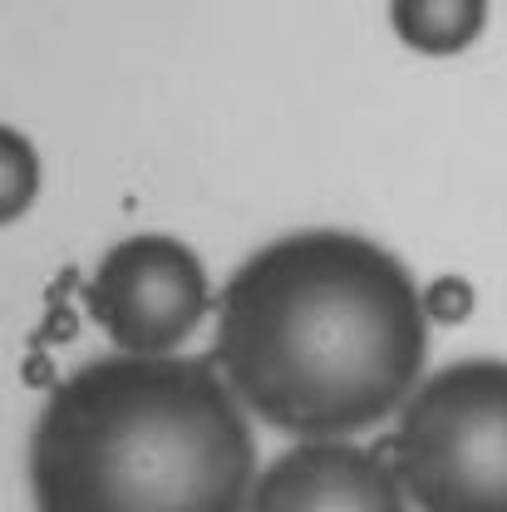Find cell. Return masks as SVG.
<instances>
[{
  "label": "cell",
  "mask_w": 507,
  "mask_h": 512,
  "mask_svg": "<svg viewBox=\"0 0 507 512\" xmlns=\"http://www.w3.org/2000/svg\"><path fill=\"white\" fill-rule=\"evenodd\" d=\"M40 197V153L20 128L0 124V227L20 222Z\"/></svg>",
  "instance_id": "cell-7"
},
{
  "label": "cell",
  "mask_w": 507,
  "mask_h": 512,
  "mask_svg": "<svg viewBox=\"0 0 507 512\" xmlns=\"http://www.w3.org/2000/svg\"><path fill=\"white\" fill-rule=\"evenodd\" d=\"M389 25L414 55L448 60V55H463L483 35L488 5L483 0H394Z\"/></svg>",
  "instance_id": "cell-6"
},
{
  "label": "cell",
  "mask_w": 507,
  "mask_h": 512,
  "mask_svg": "<svg viewBox=\"0 0 507 512\" xmlns=\"http://www.w3.org/2000/svg\"><path fill=\"white\" fill-rule=\"evenodd\" d=\"M247 512H409V498L384 453L316 439L291 444L256 473Z\"/></svg>",
  "instance_id": "cell-5"
},
{
  "label": "cell",
  "mask_w": 507,
  "mask_h": 512,
  "mask_svg": "<svg viewBox=\"0 0 507 512\" xmlns=\"http://www.w3.org/2000/svg\"><path fill=\"white\" fill-rule=\"evenodd\" d=\"M89 316L119 345V355H178V345L207 316V271L188 242L138 232L109 247L84 286Z\"/></svg>",
  "instance_id": "cell-4"
},
{
  "label": "cell",
  "mask_w": 507,
  "mask_h": 512,
  "mask_svg": "<svg viewBox=\"0 0 507 512\" xmlns=\"http://www.w3.org/2000/svg\"><path fill=\"white\" fill-rule=\"evenodd\" d=\"M429 316L404 261L345 227L256 247L217 296L212 365L261 424L316 444L355 439L409 404Z\"/></svg>",
  "instance_id": "cell-1"
},
{
  "label": "cell",
  "mask_w": 507,
  "mask_h": 512,
  "mask_svg": "<svg viewBox=\"0 0 507 512\" xmlns=\"http://www.w3.org/2000/svg\"><path fill=\"white\" fill-rule=\"evenodd\" d=\"M384 458L414 512H507V360L419 380Z\"/></svg>",
  "instance_id": "cell-3"
},
{
  "label": "cell",
  "mask_w": 507,
  "mask_h": 512,
  "mask_svg": "<svg viewBox=\"0 0 507 512\" xmlns=\"http://www.w3.org/2000/svg\"><path fill=\"white\" fill-rule=\"evenodd\" d=\"M256 473L247 409L188 355L89 360L30 434L35 512H247Z\"/></svg>",
  "instance_id": "cell-2"
},
{
  "label": "cell",
  "mask_w": 507,
  "mask_h": 512,
  "mask_svg": "<svg viewBox=\"0 0 507 512\" xmlns=\"http://www.w3.org/2000/svg\"><path fill=\"white\" fill-rule=\"evenodd\" d=\"M419 301H424V316L434 320V325H463V320L473 316V286L463 276H434L419 291Z\"/></svg>",
  "instance_id": "cell-8"
}]
</instances>
